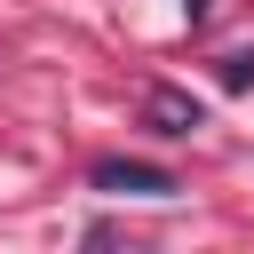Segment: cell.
Wrapping results in <instances>:
<instances>
[{"label": "cell", "instance_id": "1", "mask_svg": "<svg viewBox=\"0 0 254 254\" xmlns=\"http://www.w3.org/2000/svg\"><path fill=\"white\" fill-rule=\"evenodd\" d=\"M95 190H119V198H175L183 183L167 175V167H151V159H95V175H87Z\"/></svg>", "mask_w": 254, "mask_h": 254}, {"label": "cell", "instance_id": "2", "mask_svg": "<svg viewBox=\"0 0 254 254\" xmlns=\"http://www.w3.org/2000/svg\"><path fill=\"white\" fill-rule=\"evenodd\" d=\"M143 127H151V135H198V127H206V103L183 95V87H151V95H143Z\"/></svg>", "mask_w": 254, "mask_h": 254}]
</instances>
